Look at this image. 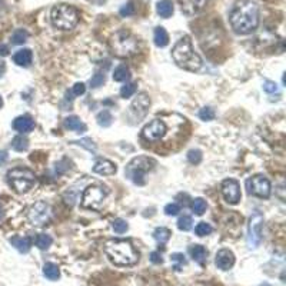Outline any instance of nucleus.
<instances>
[{
    "label": "nucleus",
    "mask_w": 286,
    "mask_h": 286,
    "mask_svg": "<svg viewBox=\"0 0 286 286\" xmlns=\"http://www.w3.org/2000/svg\"><path fill=\"white\" fill-rule=\"evenodd\" d=\"M10 245L13 246L16 250H19L20 253H28L32 247V242L29 238H23V236H13L10 238Z\"/></svg>",
    "instance_id": "nucleus-20"
},
{
    "label": "nucleus",
    "mask_w": 286,
    "mask_h": 286,
    "mask_svg": "<svg viewBox=\"0 0 286 286\" xmlns=\"http://www.w3.org/2000/svg\"><path fill=\"white\" fill-rule=\"evenodd\" d=\"M246 189L250 195H255L258 198H269L271 183L263 175H256L246 180Z\"/></svg>",
    "instance_id": "nucleus-10"
},
{
    "label": "nucleus",
    "mask_w": 286,
    "mask_h": 286,
    "mask_svg": "<svg viewBox=\"0 0 286 286\" xmlns=\"http://www.w3.org/2000/svg\"><path fill=\"white\" fill-rule=\"evenodd\" d=\"M262 225L263 216L260 213H255L249 219V228H247V245L249 247H258L262 241Z\"/></svg>",
    "instance_id": "nucleus-12"
},
{
    "label": "nucleus",
    "mask_w": 286,
    "mask_h": 286,
    "mask_svg": "<svg viewBox=\"0 0 286 286\" xmlns=\"http://www.w3.org/2000/svg\"><path fill=\"white\" fill-rule=\"evenodd\" d=\"M215 265L218 266V269L229 271L232 266L235 265V255H233V252L229 250V249H220L216 253Z\"/></svg>",
    "instance_id": "nucleus-15"
},
{
    "label": "nucleus",
    "mask_w": 286,
    "mask_h": 286,
    "mask_svg": "<svg viewBox=\"0 0 286 286\" xmlns=\"http://www.w3.org/2000/svg\"><path fill=\"white\" fill-rule=\"evenodd\" d=\"M231 25L239 35L252 33L259 25V7L250 0L238 1L231 13Z\"/></svg>",
    "instance_id": "nucleus-1"
},
{
    "label": "nucleus",
    "mask_w": 286,
    "mask_h": 286,
    "mask_svg": "<svg viewBox=\"0 0 286 286\" xmlns=\"http://www.w3.org/2000/svg\"><path fill=\"white\" fill-rule=\"evenodd\" d=\"M179 212H180V206L177 204H169L164 206V213L167 216H176Z\"/></svg>",
    "instance_id": "nucleus-43"
},
{
    "label": "nucleus",
    "mask_w": 286,
    "mask_h": 286,
    "mask_svg": "<svg viewBox=\"0 0 286 286\" xmlns=\"http://www.w3.org/2000/svg\"><path fill=\"white\" fill-rule=\"evenodd\" d=\"M70 143H76V145H81V146L86 148L87 150H90V152L96 153V146H95V143H93V140H92V139H81V140H73V142H70Z\"/></svg>",
    "instance_id": "nucleus-41"
},
{
    "label": "nucleus",
    "mask_w": 286,
    "mask_h": 286,
    "mask_svg": "<svg viewBox=\"0 0 286 286\" xmlns=\"http://www.w3.org/2000/svg\"><path fill=\"white\" fill-rule=\"evenodd\" d=\"M263 90H265L266 93H269V95H273V93H278V92H279L276 83L271 82V81H266V82L263 83Z\"/></svg>",
    "instance_id": "nucleus-44"
},
{
    "label": "nucleus",
    "mask_w": 286,
    "mask_h": 286,
    "mask_svg": "<svg viewBox=\"0 0 286 286\" xmlns=\"http://www.w3.org/2000/svg\"><path fill=\"white\" fill-rule=\"evenodd\" d=\"M222 195L228 204H236L241 201V186L235 179H226L222 183Z\"/></svg>",
    "instance_id": "nucleus-14"
},
{
    "label": "nucleus",
    "mask_w": 286,
    "mask_h": 286,
    "mask_svg": "<svg viewBox=\"0 0 286 286\" xmlns=\"http://www.w3.org/2000/svg\"><path fill=\"white\" fill-rule=\"evenodd\" d=\"M109 191L106 186L100 185V183H95L87 186L82 196V207L84 209H93V210H99L102 209L105 199L108 198Z\"/></svg>",
    "instance_id": "nucleus-8"
},
{
    "label": "nucleus",
    "mask_w": 286,
    "mask_h": 286,
    "mask_svg": "<svg viewBox=\"0 0 286 286\" xmlns=\"http://www.w3.org/2000/svg\"><path fill=\"white\" fill-rule=\"evenodd\" d=\"M65 126L68 127L69 130L78 132V133H83L87 130V126L78 118V116H69L65 119Z\"/></svg>",
    "instance_id": "nucleus-21"
},
{
    "label": "nucleus",
    "mask_w": 286,
    "mask_h": 286,
    "mask_svg": "<svg viewBox=\"0 0 286 286\" xmlns=\"http://www.w3.org/2000/svg\"><path fill=\"white\" fill-rule=\"evenodd\" d=\"M156 12H158V14H159L161 17H163V19L170 17V16L173 14V12H175V7H173L172 0H161V1L158 3V6H156Z\"/></svg>",
    "instance_id": "nucleus-22"
},
{
    "label": "nucleus",
    "mask_w": 286,
    "mask_h": 286,
    "mask_svg": "<svg viewBox=\"0 0 286 286\" xmlns=\"http://www.w3.org/2000/svg\"><path fill=\"white\" fill-rule=\"evenodd\" d=\"M192 259L198 263V265H204L206 259H207V250L206 247L202 245H195L191 247Z\"/></svg>",
    "instance_id": "nucleus-23"
},
{
    "label": "nucleus",
    "mask_w": 286,
    "mask_h": 286,
    "mask_svg": "<svg viewBox=\"0 0 286 286\" xmlns=\"http://www.w3.org/2000/svg\"><path fill=\"white\" fill-rule=\"evenodd\" d=\"M12 148L16 152H25L29 148V139L23 135H19L12 140Z\"/></svg>",
    "instance_id": "nucleus-28"
},
{
    "label": "nucleus",
    "mask_w": 286,
    "mask_h": 286,
    "mask_svg": "<svg viewBox=\"0 0 286 286\" xmlns=\"http://www.w3.org/2000/svg\"><path fill=\"white\" fill-rule=\"evenodd\" d=\"M212 226L209 225V223H206V222H201V223H198V226L195 228V233L198 235V236H206V235H210L212 233Z\"/></svg>",
    "instance_id": "nucleus-35"
},
{
    "label": "nucleus",
    "mask_w": 286,
    "mask_h": 286,
    "mask_svg": "<svg viewBox=\"0 0 286 286\" xmlns=\"http://www.w3.org/2000/svg\"><path fill=\"white\" fill-rule=\"evenodd\" d=\"M86 92V86L84 83H75V86L72 87V93L75 96H81Z\"/></svg>",
    "instance_id": "nucleus-45"
},
{
    "label": "nucleus",
    "mask_w": 286,
    "mask_h": 286,
    "mask_svg": "<svg viewBox=\"0 0 286 286\" xmlns=\"http://www.w3.org/2000/svg\"><path fill=\"white\" fill-rule=\"evenodd\" d=\"M87 1H89V3H92V4H97V6H99V4H103L106 0H87Z\"/></svg>",
    "instance_id": "nucleus-50"
},
{
    "label": "nucleus",
    "mask_w": 286,
    "mask_h": 286,
    "mask_svg": "<svg viewBox=\"0 0 286 286\" xmlns=\"http://www.w3.org/2000/svg\"><path fill=\"white\" fill-rule=\"evenodd\" d=\"M32 60H33V53L30 49L17 50L13 55V62L17 66H22V68H29L32 65Z\"/></svg>",
    "instance_id": "nucleus-18"
},
{
    "label": "nucleus",
    "mask_w": 286,
    "mask_h": 286,
    "mask_svg": "<svg viewBox=\"0 0 286 286\" xmlns=\"http://www.w3.org/2000/svg\"><path fill=\"white\" fill-rule=\"evenodd\" d=\"M199 118L202 121H204V122H210V121L215 119V110L212 109V108H209V106L202 108V109L199 110Z\"/></svg>",
    "instance_id": "nucleus-36"
},
{
    "label": "nucleus",
    "mask_w": 286,
    "mask_h": 286,
    "mask_svg": "<svg viewBox=\"0 0 286 286\" xmlns=\"http://www.w3.org/2000/svg\"><path fill=\"white\" fill-rule=\"evenodd\" d=\"M116 164L110 162L108 159H99L93 166V172L97 175H103V176H110L116 173Z\"/></svg>",
    "instance_id": "nucleus-17"
},
{
    "label": "nucleus",
    "mask_w": 286,
    "mask_h": 286,
    "mask_svg": "<svg viewBox=\"0 0 286 286\" xmlns=\"http://www.w3.org/2000/svg\"><path fill=\"white\" fill-rule=\"evenodd\" d=\"M28 219L35 226H43L50 219V206L43 201L33 204L29 207Z\"/></svg>",
    "instance_id": "nucleus-9"
},
{
    "label": "nucleus",
    "mask_w": 286,
    "mask_h": 286,
    "mask_svg": "<svg viewBox=\"0 0 286 286\" xmlns=\"http://www.w3.org/2000/svg\"><path fill=\"white\" fill-rule=\"evenodd\" d=\"M153 41H155V44L158 46V47H164V46H167V43H169V35H167V32L164 30V28H156L155 29V32H153Z\"/></svg>",
    "instance_id": "nucleus-24"
},
{
    "label": "nucleus",
    "mask_w": 286,
    "mask_h": 286,
    "mask_svg": "<svg viewBox=\"0 0 286 286\" xmlns=\"http://www.w3.org/2000/svg\"><path fill=\"white\" fill-rule=\"evenodd\" d=\"M52 23L60 30H72L78 25V10L69 4H57L52 9Z\"/></svg>",
    "instance_id": "nucleus-6"
},
{
    "label": "nucleus",
    "mask_w": 286,
    "mask_h": 286,
    "mask_svg": "<svg viewBox=\"0 0 286 286\" xmlns=\"http://www.w3.org/2000/svg\"><path fill=\"white\" fill-rule=\"evenodd\" d=\"M170 260L173 262V269H175L176 272H180L182 268L186 265V259H185V256H183L182 253H173V255L170 256Z\"/></svg>",
    "instance_id": "nucleus-33"
},
{
    "label": "nucleus",
    "mask_w": 286,
    "mask_h": 286,
    "mask_svg": "<svg viewBox=\"0 0 286 286\" xmlns=\"http://www.w3.org/2000/svg\"><path fill=\"white\" fill-rule=\"evenodd\" d=\"M43 275L50 281H57L60 278V269L56 263L47 262V263L43 265Z\"/></svg>",
    "instance_id": "nucleus-25"
},
{
    "label": "nucleus",
    "mask_w": 286,
    "mask_h": 286,
    "mask_svg": "<svg viewBox=\"0 0 286 286\" xmlns=\"http://www.w3.org/2000/svg\"><path fill=\"white\" fill-rule=\"evenodd\" d=\"M7 180L9 185L13 188L17 193H26L30 191L35 183H36V176L35 173L26 169V167H14L7 173Z\"/></svg>",
    "instance_id": "nucleus-7"
},
{
    "label": "nucleus",
    "mask_w": 286,
    "mask_h": 286,
    "mask_svg": "<svg viewBox=\"0 0 286 286\" xmlns=\"http://www.w3.org/2000/svg\"><path fill=\"white\" fill-rule=\"evenodd\" d=\"M52 242H53L52 236H50V235H46V233H41V235L36 238V246H38L39 249H41V250L49 249L50 245H52Z\"/></svg>",
    "instance_id": "nucleus-30"
},
{
    "label": "nucleus",
    "mask_w": 286,
    "mask_h": 286,
    "mask_svg": "<svg viewBox=\"0 0 286 286\" xmlns=\"http://www.w3.org/2000/svg\"><path fill=\"white\" fill-rule=\"evenodd\" d=\"M204 0H180V6H182V10L183 13L189 14H196L202 7H204Z\"/></svg>",
    "instance_id": "nucleus-19"
},
{
    "label": "nucleus",
    "mask_w": 286,
    "mask_h": 286,
    "mask_svg": "<svg viewBox=\"0 0 286 286\" xmlns=\"http://www.w3.org/2000/svg\"><path fill=\"white\" fill-rule=\"evenodd\" d=\"M206 207H207V204H206V201L202 199V198H196L193 202H192V210L196 213V215H204V210H206Z\"/></svg>",
    "instance_id": "nucleus-32"
},
{
    "label": "nucleus",
    "mask_w": 286,
    "mask_h": 286,
    "mask_svg": "<svg viewBox=\"0 0 286 286\" xmlns=\"http://www.w3.org/2000/svg\"><path fill=\"white\" fill-rule=\"evenodd\" d=\"M105 253L112 263L118 266H133L139 260V253L129 241L113 239L105 245Z\"/></svg>",
    "instance_id": "nucleus-2"
},
{
    "label": "nucleus",
    "mask_w": 286,
    "mask_h": 286,
    "mask_svg": "<svg viewBox=\"0 0 286 286\" xmlns=\"http://www.w3.org/2000/svg\"><path fill=\"white\" fill-rule=\"evenodd\" d=\"M105 79H106L105 75L97 70L95 75H93V78L90 79V86H92V87H99V86H102V84L105 83Z\"/></svg>",
    "instance_id": "nucleus-42"
},
{
    "label": "nucleus",
    "mask_w": 286,
    "mask_h": 286,
    "mask_svg": "<svg viewBox=\"0 0 286 286\" xmlns=\"http://www.w3.org/2000/svg\"><path fill=\"white\" fill-rule=\"evenodd\" d=\"M170 231L167 229V228H158V229H155L153 232V238H155V241L159 244V245H164L169 239H170Z\"/></svg>",
    "instance_id": "nucleus-26"
},
{
    "label": "nucleus",
    "mask_w": 286,
    "mask_h": 286,
    "mask_svg": "<svg viewBox=\"0 0 286 286\" xmlns=\"http://www.w3.org/2000/svg\"><path fill=\"white\" fill-rule=\"evenodd\" d=\"M28 38L29 33L26 30L17 29V30H14L13 35H12V43H13V44H23L25 41H28Z\"/></svg>",
    "instance_id": "nucleus-31"
},
{
    "label": "nucleus",
    "mask_w": 286,
    "mask_h": 286,
    "mask_svg": "<svg viewBox=\"0 0 286 286\" xmlns=\"http://www.w3.org/2000/svg\"><path fill=\"white\" fill-rule=\"evenodd\" d=\"M188 161H189L192 164L201 163V162H202V152L198 149L189 150V153H188Z\"/></svg>",
    "instance_id": "nucleus-39"
},
{
    "label": "nucleus",
    "mask_w": 286,
    "mask_h": 286,
    "mask_svg": "<svg viewBox=\"0 0 286 286\" xmlns=\"http://www.w3.org/2000/svg\"><path fill=\"white\" fill-rule=\"evenodd\" d=\"M149 108H150L149 96L146 95L145 92L139 93V95L135 97V100L132 102L130 108H129V116H130V119H133V121H136V122L142 121V119L148 115Z\"/></svg>",
    "instance_id": "nucleus-11"
},
{
    "label": "nucleus",
    "mask_w": 286,
    "mask_h": 286,
    "mask_svg": "<svg viewBox=\"0 0 286 286\" xmlns=\"http://www.w3.org/2000/svg\"><path fill=\"white\" fill-rule=\"evenodd\" d=\"M119 13H121V16H123V17L132 16V14L135 13V3H133V1H127L126 4H123L122 7H121Z\"/></svg>",
    "instance_id": "nucleus-40"
},
{
    "label": "nucleus",
    "mask_w": 286,
    "mask_h": 286,
    "mask_svg": "<svg viewBox=\"0 0 286 286\" xmlns=\"http://www.w3.org/2000/svg\"><path fill=\"white\" fill-rule=\"evenodd\" d=\"M172 57L176 62L177 66L183 68L185 70L196 72L202 68V59L193 50L192 41L188 36L177 41L176 44L173 46V50H172Z\"/></svg>",
    "instance_id": "nucleus-3"
},
{
    "label": "nucleus",
    "mask_w": 286,
    "mask_h": 286,
    "mask_svg": "<svg viewBox=\"0 0 286 286\" xmlns=\"http://www.w3.org/2000/svg\"><path fill=\"white\" fill-rule=\"evenodd\" d=\"M13 129L16 132H20L22 135L29 133L35 129V121L29 115H22V116L16 118L13 121Z\"/></svg>",
    "instance_id": "nucleus-16"
},
{
    "label": "nucleus",
    "mask_w": 286,
    "mask_h": 286,
    "mask_svg": "<svg viewBox=\"0 0 286 286\" xmlns=\"http://www.w3.org/2000/svg\"><path fill=\"white\" fill-rule=\"evenodd\" d=\"M9 55V47L6 44H0V56Z\"/></svg>",
    "instance_id": "nucleus-47"
},
{
    "label": "nucleus",
    "mask_w": 286,
    "mask_h": 286,
    "mask_svg": "<svg viewBox=\"0 0 286 286\" xmlns=\"http://www.w3.org/2000/svg\"><path fill=\"white\" fill-rule=\"evenodd\" d=\"M130 78V70L127 66H124V65H121V66H118V68L115 69V72H113V79L116 81V82H124V81H127Z\"/></svg>",
    "instance_id": "nucleus-27"
},
{
    "label": "nucleus",
    "mask_w": 286,
    "mask_h": 286,
    "mask_svg": "<svg viewBox=\"0 0 286 286\" xmlns=\"http://www.w3.org/2000/svg\"><path fill=\"white\" fill-rule=\"evenodd\" d=\"M192 223H193V220H192L191 216H182L177 220V228L180 231L188 232L192 229Z\"/></svg>",
    "instance_id": "nucleus-38"
},
{
    "label": "nucleus",
    "mask_w": 286,
    "mask_h": 286,
    "mask_svg": "<svg viewBox=\"0 0 286 286\" xmlns=\"http://www.w3.org/2000/svg\"><path fill=\"white\" fill-rule=\"evenodd\" d=\"M136 83H126L121 89V96H122L123 99H127V97H130V96H133L136 93Z\"/></svg>",
    "instance_id": "nucleus-34"
},
{
    "label": "nucleus",
    "mask_w": 286,
    "mask_h": 286,
    "mask_svg": "<svg viewBox=\"0 0 286 286\" xmlns=\"http://www.w3.org/2000/svg\"><path fill=\"white\" fill-rule=\"evenodd\" d=\"M155 161L149 159L146 156H137L130 161V163L126 166V177L132 180L137 186H143L146 183V173L153 169Z\"/></svg>",
    "instance_id": "nucleus-5"
},
{
    "label": "nucleus",
    "mask_w": 286,
    "mask_h": 286,
    "mask_svg": "<svg viewBox=\"0 0 286 286\" xmlns=\"http://www.w3.org/2000/svg\"><path fill=\"white\" fill-rule=\"evenodd\" d=\"M109 44L113 55L119 56V57H130V56L136 55L139 50L137 39L127 30L116 32L110 38Z\"/></svg>",
    "instance_id": "nucleus-4"
},
{
    "label": "nucleus",
    "mask_w": 286,
    "mask_h": 286,
    "mask_svg": "<svg viewBox=\"0 0 286 286\" xmlns=\"http://www.w3.org/2000/svg\"><path fill=\"white\" fill-rule=\"evenodd\" d=\"M112 228H113V231L116 232V233H124V232L129 229V226H127L126 220H123V219H121V218H118L113 220Z\"/></svg>",
    "instance_id": "nucleus-37"
},
{
    "label": "nucleus",
    "mask_w": 286,
    "mask_h": 286,
    "mask_svg": "<svg viewBox=\"0 0 286 286\" xmlns=\"http://www.w3.org/2000/svg\"><path fill=\"white\" fill-rule=\"evenodd\" d=\"M6 161H7V152L1 150V152H0V164H3Z\"/></svg>",
    "instance_id": "nucleus-48"
},
{
    "label": "nucleus",
    "mask_w": 286,
    "mask_h": 286,
    "mask_svg": "<svg viewBox=\"0 0 286 286\" xmlns=\"http://www.w3.org/2000/svg\"><path fill=\"white\" fill-rule=\"evenodd\" d=\"M142 135L146 140H150V142L159 140L166 135V124L161 119H155L143 127Z\"/></svg>",
    "instance_id": "nucleus-13"
},
{
    "label": "nucleus",
    "mask_w": 286,
    "mask_h": 286,
    "mask_svg": "<svg viewBox=\"0 0 286 286\" xmlns=\"http://www.w3.org/2000/svg\"><path fill=\"white\" fill-rule=\"evenodd\" d=\"M150 262L155 263V265H162L163 263V258L159 252H152L150 253Z\"/></svg>",
    "instance_id": "nucleus-46"
},
{
    "label": "nucleus",
    "mask_w": 286,
    "mask_h": 286,
    "mask_svg": "<svg viewBox=\"0 0 286 286\" xmlns=\"http://www.w3.org/2000/svg\"><path fill=\"white\" fill-rule=\"evenodd\" d=\"M3 218V209H1V206H0V220Z\"/></svg>",
    "instance_id": "nucleus-51"
},
{
    "label": "nucleus",
    "mask_w": 286,
    "mask_h": 286,
    "mask_svg": "<svg viewBox=\"0 0 286 286\" xmlns=\"http://www.w3.org/2000/svg\"><path fill=\"white\" fill-rule=\"evenodd\" d=\"M96 121H97L99 126H102V127H109L110 124H112L113 118H112V113H110L109 110H102V112L97 115Z\"/></svg>",
    "instance_id": "nucleus-29"
},
{
    "label": "nucleus",
    "mask_w": 286,
    "mask_h": 286,
    "mask_svg": "<svg viewBox=\"0 0 286 286\" xmlns=\"http://www.w3.org/2000/svg\"><path fill=\"white\" fill-rule=\"evenodd\" d=\"M1 106H3V99L0 97V108H1Z\"/></svg>",
    "instance_id": "nucleus-52"
},
{
    "label": "nucleus",
    "mask_w": 286,
    "mask_h": 286,
    "mask_svg": "<svg viewBox=\"0 0 286 286\" xmlns=\"http://www.w3.org/2000/svg\"><path fill=\"white\" fill-rule=\"evenodd\" d=\"M4 72H6V65H4L3 60H0V78L4 75Z\"/></svg>",
    "instance_id": "nucleus-49"
}]
</instances>
